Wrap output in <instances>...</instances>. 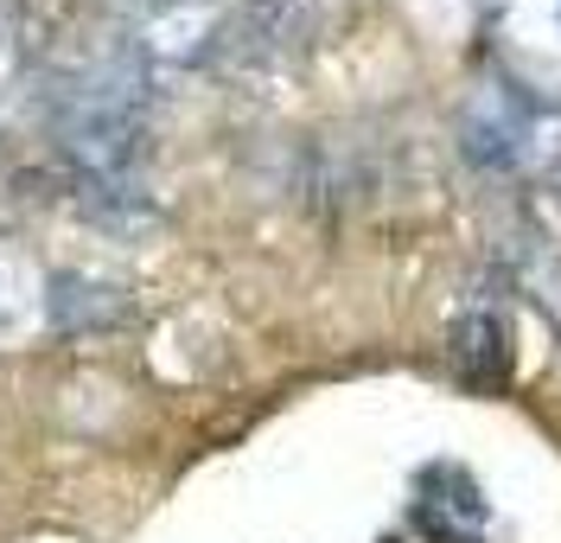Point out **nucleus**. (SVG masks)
Wrapping results in <instances>:
<instances>
[{
    "mask_svg": "<svg viewBox=\"0 0 561 543\" xmlns=\"http://www.w3.org/2000/svg\"><path fill=\"white\" fill-rule=\"evenodd\" d=\"M140 103H147V65L140 58H108L90 77L70 83L58 109V142L70 160L90 167V180H115L140 142Z\"/></svg>",
    "mask_w": 561,
    "mask_h": 543,
    "instance_id": "obj_1",
    "label": "nucleus"
},
{
    "mask_svg": "<svg viewBox=\"0 0 561 543\" xmlns=\"http://www.w3.org/2000/svg\"><path fill=\"white\" fill-rule=\"evenodd\" d=\"M415 524H421L434 543H479L485 499H479L472 473H459V467H427V473H421Z\"/></svg>",
    "mask_w": 561,
    "mask_h": 543,
    "instance_id": "obj_2",
    "label": "nucleus"
},
{
    "mask_svg": "<svg viewBox=\"0 0 561 543\" xmlns=\"http://www.w3.org/2000/svg\"><path fill=\"white\" fill-rule=\"evenodd\" d=\"M313 26V0H243L237 45L243 58H280L287 45H300Z\"/></svg>",
    "mask_w": 561,
    "mask_h": 543,
    "instance_id": "obj_3",
    "label": "nucleus"
},
{
    "mask_svg": "<svg viewBox=\"0 0 561 543\" xmlns=\"http://www.w3.org/2000/svg\"><path fill=\"white\" fill-rule=\"evenodd\" d=\"M454 359L466 377H479V384H497L504 377V326L491 320V314H466L454 326Z\"/></svg>",
    "mask_w": 561,
    "mask_h": 543,
    "instance_id": "obj_4",
    "label": "nucleus"
},
{
    "mask_svg": "<svg viewBox=\"0 0 561 543\" xmlns=\"http://www.w3.org/2000/svg\"><path fill=\"white\" fill-rule=\"evenodd\" d=\"M103 289H90L83 275H58L51 282V294H45V314H51V326H65V332H77L83 320H103L108 301H96Z\"/></svg>",
    "mask_w": 561,
    "mask_h": 543,
    "instance_id": "obj_5",
    "label": "nucleus"
}]
</instances>
